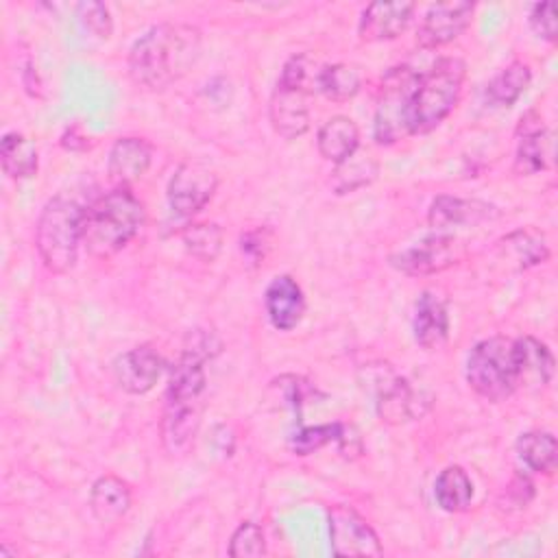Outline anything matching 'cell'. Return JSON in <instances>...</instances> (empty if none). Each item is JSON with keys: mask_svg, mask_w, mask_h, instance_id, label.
<instances>
[{"mask_svg": "<svg viewBox=\"0 0 558 558\" xmlns=\"http://www.w3.org/2000/svg\"><path fill=\"white\" fill-rule=\"evenodd\" d=\"M554 161V133L543 124V118L527 113L519 124V144L514 153V170L523 177L543 172Z\"/></svg>", "mask_w": 558, "mask_h": 558, "instance_id": "7c38bea8", "label": "cell"}, {"mask_svg": "<svg viewBox=\"0 0 558 558\" xmlns=\"http://www.w3.org/2000/svg\"><path fill=\"white\" fill-rule=\"evenodd\" d=\"M181 240L190 255L201 262H214L222 251V229L214 222H194L181 231Z\"/></svg>", "mask_w": 558, "mask_h": 558, "instance_id": "1f68e13d", "label": "cell"}, {"mask_svg": "<svg viewBox=\"0 0 558 558\" xmlns=\"http://www.w3.org/2000/svg\"><path fill=\"white\" fill-rule=\"evenodd\" d=\"M460 257H462L460 242L453 235H445L436 231L434 235L423 238L414 246L392 255L390 264L403 275L423 277V275L447 270L449 266L458 264Z\"/></svg>", "mask_w": 558, "mask_h": 558, "instance_id": "ba28073f", "label": "cell"}, {"mask_svg": "<svg viewBox=\"0 0 558 558\" xmlns=\"http://www.w3.org/2000/svg\"><path fill=\"white\" fill-rule=\"evenodd\" d=\"M201 31L192 24H157L131 46L129 76L144 89L161 92L194 68L201 57Z\"/></svg>", "mask_w": 558, "mask_h": 558, "instance_id": "6da1fadb", "label": "cell"}, {"mask_svg": "<svg viewBox=\"0 0 558 558\" xmlns=\"http://www.w3.org/2000/svg\"><path fill=\"white\" fill-rule=\"evenodd\" d=\"M207 386V375L203 357L196 349H190L181 355L170 373V384L166 399H203Z\"/></svg>", "mask_w": 558, "mask_h": 558, "instance_id": "603a6c76", "label": "cell"}, {"mask_svg": "<svg viewBox=\"0 0 558 558\" xmlns=\"http://www.w3.org/2000/svg\"><path fill=\"white\" fill-rule=\"evenodd\" d=\"M464 76L466 63L458 57H442L425 74H418L408 109L410 135L434 131L453 111L462 94Z\"/></svg>", "mask_w": 558, "mask_h": 558, "instance_id": "3957f363", "label": "cell"}, {"mask_svg": "<svg viewBox=\"0 0 558 558\" xmlns=\"http://www.w3.org/2000/svg\"><path fill=\"white\" fill-rule=\"evenodd\" d=\"M218 174L201 163V161H185L181 163L170 183H168V203L181 216L198 214L216 194Z\"/></svg>", "mask_w": 558, "mask_h": 558, "instance_id": "9c48e42d", "label": "cell"}, {"mask_svg": "<svg viewBox=\"0 0 558 558\" xmlns=\"http://www.w3.org/2000/svg\"><path fill=\"white\" fill-rule=\"evenodd\" d=\"M466 381L488 401L508 399L521 384L517 340L506 336L480 340L466 360Z\"/></svg>", "mask_w": 558, "mask_h": 558, "instance_id": "5b68a950", "label": "cell"}, {"mask_svg": "<svg viewBox=\"0 0 558 558\" xmlns=\"http://www.w3.org/2000/svg\"><path fill=\"white\" fill-rule=\"evenodd\" d=\"M266 554V538L255 521H242L229 541V556L257 558Z\"/></svg>", "mask_w": 558, "mask_h": 558, "instance_id": "836d02e7", "label": "cell"}, {"mask_svg": "<svg viewBox=\"0 0 558 558\" xmlns=\"http://www.w3.org/2000/svg\"><path fill=\"white\" fill-rule=\"evenodd\" d=\"M264 307L268 320L279 331L294 329L305 314V294L299 281L290 275L275 277L264 292Z\"/></svg>", "mask_w": 558, "mask_h": 558, "instance_id": "2e32d148", "label": "cell"}, {"mask_svg": "<svg viewBox=\"0 0 558 558\" xmlns=\"http://www.w3.org/2000/svg\"><path fill=\"white\" fill-rule=\"evenodd\" d=\"M530 81H532L530 65L523 61H512L488 81L486 98L495 107H512L530 87Z\"/></svg>", "mask_w": 558, "mask_h": 558, "instance_id": "4316f807", "label": "cell"}, {"mask_svg": "<svg viewBox=\"0 0 558 558\" xmlns=\"http://www.w3.org/2000/svg\"><path fill=\"white\" fill-rule=\"evenodd\" d=\"M499 248L504 251V255H508L512 259L517 270L532 268L536 264L547 262V257H549L547 240L536 229H517V231L508 233L506 238H501Z\"/></svg>", "mask_w": 558, "mask_h": 558, "instance_id": "d4e9b609", "label": "cell"}, {"mask_svg": "<svg viewBox=\"0 0 558 558\" xmlns=\"http://www.w3.org/2000/svg\"><path fill=\"white\" fill-rule=\"evenodd\" d=\"M203 399H166V410L161 418V440L163 447L183 456L192 445L201 427Z\"/></svg>", "mask_w": 558, "mask_h": 558, "instance_id": "4fadbf2b", "label": "cell"}, {"mask_svg": "<svg viewBox=\"0 0 558 558\" xmlns=\"http://www.w3.org/2000/svg\"><path fill=\"white\" fill-rule=\"evenodd\" d=\"M131 508V488L118 475H102L92 484L89 510L100 523H118Z\"/></svg>", "mask_w": 558, "mask_h": 558, "instance_id": "44dd1931", "label": "cell"}, {"mask_svg": "<svg viewBox=\"0 0 558 558\" xmlns=\"http://www.w3.org/2000/svg\"><path fill=\"white\" fill-rule=\"evenodd\" d=\"M414 340L425 351H438L445 347L449 338V314L445 301L425 290L414 307V320H412Z\"/></svg>", "mask_w": 558, "mask_h": 558, "instance_id": "d6986e66", "label": "cell"}, {"mask_svg": "<svg viewBox=\"0 0 558 558\" xmlns=\"http://www.w3.org/2000/svg\"><path fill=\"white\" fill-rule=\"evenodd\" d=\"M371 381L375 384V408L381 421L399 425L421 416V401L416 392L403 377L392 373L386 364L384 368H377Z\"/></svg>", "mask_w": 558, "mask_h": 558, "instance_id": "8fae6325", "label": "cell"}, {"mask_svg": "<svg viewBox=\"0 0 558 558\" xmlns=\"http://www.w3.org/2000/svg\"><path fill=\"white\" fill-rule=\"evenodd\" d=\"M517 453L530 471L551 475L558 464V442L551 432L532 429L517 438Z\"/></svg>", "mask_w": 558, "mask_h": 558, "instance_id": "484cf974", "label": "cell"}, {"mask_svg": "<svg viewBox=\"0 0 558 558\" xmlns=\"http://www.w3.org/2000/svg\"><path fill=\"white\" fill-rule=\"evenodd\" d=\"M379 172V163L364 153H353L344 161L336 163L331 172V187L336 194H351L360 187H366Z\"/></svg>", "mask_w": 558, "mask_h": 558, "instance_id": "f1b7e54d", "label": "cell"}, {"mask_svg": "<svg viewBox=\"0 0 558 558\" xmlns=\"http://www.w3.org/2000/svg\"><path fill=\"white\" fill-rule=\"evenodd\" d=\"M434 495L445 512H462L471 506L473 482L462 466L453 464L442 469L440 475L436 477Z\"/></svg>", "mask_w": 558, "mask_h": 558, "instance_id": "83f0119b", "label": "cell"}, {"mask_svg": "<svg viewBox=\"0 0 558 558\" xmlns=\"http://www.w3.org/2000/svg\"><path fill=\"white\" fill-rule=\"evenodd\" d=\"M514 340H517V349H519L521 379L525 375H534L541 384L547 386L554 377V364H556L551 351L532 336H523V338H514Z\"/></svg>", "mask_w": 558, "mask_h": 558, "instance_id": "4dcf8cb0", "label": "cell"}, {"mask_svg": "<svg viewBox=\"0 0 558 558\" xmlns=\"http://www.w3.org/2000/svg\"><path fill=\"white\" fill-rule=\"evenodd\" d=\"M530 28L545 41L554 44L556 41V33H558V24H556V7L554 2H538L532 7L530 11Z\"/></svg>", "mask_w": 558, "mask_h": 558, "instance_id": "d590c367", "label": "cell"}, {"mask_svg": "<svg viewBox=\"0 0 558 558\" xmlns=\"http://www.w3.org/2000/svg\"><path fill=\"white\" fill-rule=\"evenodd\" d=\"M499 211L495 205L477 198H458V196H436L427 211V222L436 231L462 225H477L482 220L497 218Z\"/></svg>", "mask_w": 558, "mask_h": 558, "instance_id": "ac0fdd59", "label": "cell"}, {"mask_svg": "<svg viewBox=\"0 0 558 558\" xmlns=\"http://www.w3.org/2000/svg\"><path fill=\"white\" fill-rule=\"evenodd\" d=\"M473 11L475 4L469 0H449L432 4L416 28V44L425 50L447 46L466 31Z\"/></svg>", "mask_w": 558, "mask_h": 558, "instance_id": "30bf717a", "label": "cell"}, {"mask_svg": "<svg viewBox=\"0 0 558 558\" xmlns=\"http://www.w3.org/2000/svg\"><path fill=\"white\" fill-rule=\"evenodd\" d=\"M310 96L312 94L305 89L277 83L270 98L268 116H270L272 129L283 140H296L310 129V107H307Z\"/></svg>", "mask_w": 558, "mask_h": 558, "instance_id": "9a60e30c", "label": "cell"}, {"mask_svg": "<svg viewBox=\"0 0 558 558\" xmlns=\"http://www.w3.org/2000/svg\"><path fill=\"white\" fill-rule=\"evenodd\" d=\"M418 81V72L410 65H397L386 72L377 94L373 116V137L377 144H395L408 133V109Z\"/></svg>", "mask_w": 558, "mask_h": 558, "instance_id": "8992f818", "label": "cell"}, {"mask_svg": "<svg viewBox=\"0 0 558 558\" xmlns=\"http://www.w3.org/2000/svg\"><path fill=\"white\" fill-rule=\"evenodd\" d=\"M316 146L320 157L336 166L360 148V129L351 118L333 116L318 129Z\"/></svg>", "mask_w": 558, "mask_h": 558, "instance_id": "7402d4cb", "label": "cell"}, {"mask_svg": "<svg viewBox=\"0 0 558 558\" xmlns=\"http://www.w3.org/2000/svg\"><path fill=\"white\" fill-rule=\"evenodd\" d=\"M329 541L331 551L336 556L357 558V556H381L384 547L379 543V536L368 525L364 517H360L349 506H333L329 510Z\"/></svg>", "mask_w": 558, "mask_h": 558, "instance_id": "52a82bcc", "label": "cell"}, {"mask_svg": "<svg viewBox=\"0 0 558 558\" xmlns=\"http://www.w3.org/2000/svg\"><path fill=\"white\" fill-rule=\"evenodd\" d=\"M116 381L129 395H144L153 390L163 373V357L150 347L142 344L116 360Z\"/></svg>", "mask_w": 558, "mask_h": 558, "instance_id": "5bb4252c", "label": "cell"}, {"mask_svg": "<svg viewBox=\"0 0 558 558\" xmlns=\"http://www.w3.org/2000/svg\"><path fill=\"white\" fill-rule=\"evenodd\" d=\"M81 24L96 35L98 39H109L113 31V20L109 13V7L102 2H83L76 7Z\"/></svg>", "mask_w": 558, "mask_h": 558, "instance_id": "e575fe53", "label": "cell"}, {"mask_svg": "<svg viewBox=\"0 0 558 558\" xmlns=\"http://www.w3.org/2000/svg\"><path fill=\"white\" fill-rule=\"evenodd\" d=\"M362 87V74L351 63H331L323 65L318 78V92L333 102L351 100Z\"/></svg>", "mask_w": 558, "mask_h": 558, "instance_id": "f546056e", "label": "cell"}, {"mask_svg": "<svg viewBox=\"0 0 558 558\" xmlns=\"http://www.w3.org/2000/svg\"><path fill=\"white\" fill-rule=\"evenodd\" d=\"M153 161V146L142 137H120L109 150L107 170L118 187H129L146 174Z\"/></svg>", "mask_w": 558, "mask_h": 558, "instance_id": "ffe728a7", "label": "cell"}, {"mask_svg": "<svg viewBox=\"0 0 558 558\" xmlns=\"http://www.w3.org/2000/svg\"><path fill=\"white\" fill-rule=\"evenodd\" d=\"M85 209L68 196L50 198L35 227V246L44 266L54 275H65L74 268L83 238Z\"/></svg>", "mask_w": 558, "mask_h": 558, "instance_id": "277c9868", "label": "cell"}, {"mask_svg": "<svg viewBox=\"0 0 558 558\" xmlns=\"http://www.w3.org/2000/svg\"><path fill=\"white\" fill-rule=\"evenodd\" d=\"M344 423H325V425H310L301 427L290 436V449L296 456H307L318 451L320 447L336 442Z\"/></svg>", "mask_w": 558, "mask_h": 558, "instance_id": "d6a6232c", "label": "cell"}, {"mask_svg": "<svg viewBox=\"0 0 558 558\" xmlns=\"http://www.w3.org/2000/svg\"><path fill=\"white\" fill-rule=\"evenodd\" d=\"M414 13V2H373L362 11L357 35L362 41H388L399 37Z\"/></svg>", "mask_w": 558, "mask_h": 558, "instance_id": "e0dca14e", "label": "cell"}, {"mask_svg": "<svg viewBox=\"0 0 558 558\" xmlns=\"http://www.w3.org/2000/svg\"><path fill=\"white\" fill-rule=\"evenodd\" d=\"M0 161L7 177L22 181L31 179L37 172V146L22 133H7L0 142Z\"/></svg>", "mask_w": 558, "mask_h": 558, "instance_id": "cb8c5ba5", "label": "cell"}, {"mask_svg": "<svg viewBox=\"0 0 558 558\" xmlns=\"http://www.w3.org/2000/svg\"><path fill=\"white\" fill-rule=\"evenodd\" d=\"M144 220V203L129 187H116L85 209L81 244L92 257H113L140 233Z\"/></svg>", "mask_w": 558, "mask_h": 558, "instance_id": "7a4b0ae2", "label": "cell"}]
</instances>
